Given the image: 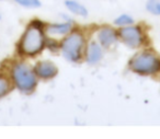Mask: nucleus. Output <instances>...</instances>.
Segmentation results:
<instances>
[{
    "label": "nucleus",
    "instance_id": "nucleus-10",
    "mask_svg": "<svg viewBox=\"0 0 160 139\" xmlns=\"http://www.w3.org/2000/svg\"><path fill=\"white\" fill-rule=\"evenodd\" d=\"M65 6L73 14H77V16L80 17H87L88 11L86 9V7L81 5V3L75 1V0H66L65 1Z\"/></svg>",
    "mask_w": 160,
    "mask_h": 139
},
{
    "label": "nucleus",
    "instance_id": "nucleus-11",
    "mask_svg": "<svg viewBox=\"0 0 160 139\" xmlns=\"http://www.w3.org/2000/svg\"><path fill=\"white\" fill-rule=\"evenodd\" d=\"M114 24L118 25V27H128V25H133L134 24V19L132 18L128 14H121L120 17L114 20Z\"/></svg>",
    "mask_w": 160,
    "mask_h": 139
},
{
    "label": "nucleus",
    "instance_id": "nucleus-3",
    "mask_svg": "<svg viewBox=\"0 0 160 139\" xmlns=\"http://www.w3.org/2000/svg\"><path fill=\"white\" fill-rule=\"evenodd\" d=\"M129 67L139 75H153L160 70V59L155 54L142 52L132 58Z\"/></svg>",
    "mask_w": 160,
    "mask_h": 139
},
{
    "label": "nucleus",
    "instance_id": "nucleus-14",
    "mask_svg": "<svg viewBox=\"0 0 160 139\" xmlns=\"http://www.w3.org/2000/svg\"><path fill=\"white\" fill-rule=\"evenodd\" d=\"M13 1L25 8H38L41 6L40 0H13Z\"/></svg>",
    "mask_w": 160,
    "mask_h": 139
},
{
    "label": "nucleus",
    "instance_id": "nucleus-13",
    "mask_svg": "<svg viewBox=\"0 0 160 139\" xmlns=\"http://www.w3.org/2000/svg\"><path fill=\"white\" fill-rule=\"evenodd\" d=\"M11 89L9 80L3 76H0V97H5Z\"/></svg>",
    "mask_w": 160,
    "mask_h": 139
},
{
    "label": "nucleus",
    "instance_id": "nucleus-12",
    "mask_svg": "<svg viewBox=\"0 0 160 139\" xmlns=\"http://www.w3.org/2000/svg\"><path fill=\"white\" fill-rule=\"evenodd\" d=\"M146 8L150 13L160 16V0H148Z\"/></svg>",
    "mask_w": 160,
    "mask_h": 139
},
{
    "label": "nucleus",
    "instance_id": "nucleus-5",
    "mask_svg": "<svg viewBox=\"0 0 160 139\" xmlns=\"http://www.w3.org/2000/svg\"><path fill=\"white\" fill-rule=\"evenodd\" d=\"M118 36H120L121 41L131 48H138L144 43L145 40L142 30L134 25L122 27L118 32Z\"/></svg>",
    "mask_w": 160,
    "mask_h": 139
},
{
    "label": "nucleus",
    "instance_id": "nucleus-9",
    "mask_svg": "<svg viewBox=\"0 0 160 139\" xmlns=\"http://www.w3.org/2000/svg\"><path fill=\"white\" fill-rule=\"evenodd\" d=\"M71 31V23H57V24H51L46 27V33L51 36L55 35H66Z\"/></svg>",
    "mask_w": 160,
    "mask_h": 139
},
{
    "label": "nucleus",
    "instance_id": "nucleus-1",
    "mask_svg": "<svg viewBox=\"0 0 160 139\" xmlns=\"http://www.w3.org/2000/svg\"><path fill=\"white\" fill-rule=\"evenodd\" d=\"M42 27L43 23L41 21L34 20L32 24L28 27L19 45L21 54L27 56H34L42 51L45 44Z\"/></svg>",
    "mask_w": 160,
    "mask_h": 139
},
{
    "label": "nucleus",
    "instance_id": "nucleus-2",
    "mask_svg": "<svg viewBox=\"0 0 160 139\" xmlns=\"http://www.w3.org/2000/svg\"><path fill=\"white\" fill-rule=\"evenodd\" d=\"M12 80L16 87L24 93H30L36 87V75L25 64H16L12 68Z\"/></svg>",
    "mask_w": 160,
    "mask_h": 139
},
{
    "label": "nucleus",
    "instance_id": "nucleus-8",
    "mask_svg": "<svg viewBox=\"0 0 160 139\" xmlns=\"http://www.w3.org/2000/svg\"><path fill=\"white\" fill-rule=\"evenodd\" d=\"M103 56V51L102 46H101L100 43L97 42H91L88 46L87 49V62L89 64H97L102 59Z\"/></svg>",
    "mask_w": 160,
    "mask_h": 139
},
{
    "label": "nucleus",
    "instance_id": "nucleus-4",
    "mask_svg": "<svg viewBox=\"0 0 160 139\" xmlns=\"http://www.w3.org/2000/svg\"><path fill=\"white\" fill-rule=\"evenodd\" d=\"M83 47H85L83 35L78 32H72L68 36H66V38H64L60 49H62V56L67 60L76 62L81 58Z\"/></svg>",
    "mask_w": 160,
    "mask_h": 139
},
{
    "label": "nucleus",
    "instance_id": "nucleus-7",
    "mask_svg": "<svg viewBox=\"0 0 160 139\" xmlns=\"http://www.w3.org/2000/svg\"><path fill=\"white\" fill-rule=\"evenodd\" d=\"M118 40V34L112 27H102L98 32V41L102 47H111Z\"/></svg>",
    "mask_w": 160,
    "mask_h": 139
},
{
    "label": "nucleus",
    "instance_id": "nucleus-6",
    "mask_svg": "<svg viewBox=\"0 0 160 139\" xmlns=\"http://www.w3.org/2000/svg\"><path fill=\"white\" fill-rule=\"evenodd\" d=\"M34 72L41 79L47 80L55 77L58 72V69L53 62L44 60V62H40L36 65L35 68H34Z\"/></svg>",
    "mask_w": 160,
    "mask_h": 139
}]
</instances>
